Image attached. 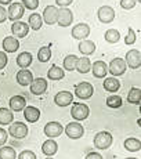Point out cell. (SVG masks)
I'll return each instance as SVG.
<instances>
[{
	"instance_id": "1",
	"label": "cell",
	"mask_w": 141,
	"mask_h": 159,
	"mask_svg": "<svg viewBox=\"0 0 141 159\" xmlns=\"http://www.w3.org/2000/svg\"><path fill=\"white\" fill-rule=\"evenodd\" d=\"M112 134L109 131H100L94 136V147L98 149H108L112 145Z\"/></svg>"
},
{
	"instance_id": "2",
	"label": "cell",
	"mask_w": 141,
	"mask_h": 159,
	"mask_svg": "<svg viewBox=\"0 0 141 159\" xmlns=\"http://www.w3.org/2000/svg\"><path fill=\"white\" fill-rule=\"evenodd\" d=\"M93 93H94V87L91 86L89 82H80V83H78L75 87V96L80 100L91 98Z\"/></svg>"
},
{
	"instance_id": "3",
	"label": "cell",
	"mask_w": 141,
	"mask_h": 159,
	"mask_svg": "<svg viewBox=\"0 0 141 159\" xmlns=\"http://www.w3.org/2000/svg\"><path fill=\"white\" fill-rule=\"evenodd\" d=\"M8 134L18 140L25 139V137L28 136V126H26L25 123H22V122H14V123H11V126L8 127Z\"/></svg>"
},
{
	"instance_id": "4",
	"label": "cell",
	"mask_w": 141,
	"mask_h": 159,
	"mask_svg": "<svg viewBox=\"0 0 141 159\" xmlns=\"http://www.w3.org/2000/svg\"><path fill=\"white\" fill-rule=\"evenodd\" d=\"M126 62H125L123 58H113V60L111 61V64H109L108 66V72L112 73L113 78H118V76H122L125 72H126Z\"/></svg>"
},
{
	"instance_id": "5",
	"label": "cell",
	"mask_w": 141,
	"mask_h": 159,
	"mask_svg": "<svg viewBox=\"0 0 141 159\" xmlns=\"http://www.w3.org/2000/svg\"><path fill=\"white\" fill-rule=\"evenodd\" d=\"M126 65H129V68L131 69H137L141 66V53L137 48H131L126 53V58H125Z\"/></svg>"
},
{
	"instance_id": "6",
	"label": "cell",
	"mask_w": 141,
	"mask_h": 159,
	"mask_svg": "<svg viewBox=\"0 0 141 159\" xmlns=\"http://www.w3.org/2000/svg\"><path fill=\"white\" fill-rule=\"evenodd\" d=\"M70 115H72V118L76 119V120H84V119H87V116L90 115V109H89V107L86 105V104L76 102L72 105Z\"/></svg>"
},
{
	"instance_id": "7",
	"label": "cell",
	"mask_w": 141,
	"mask_h": 159,
	"mask_svg": "<svg viewBox=\"0 0 141 159\" xmlns=\"http://www.w3.org/2000/svg\"><path fill=\"white\" fill-rule=\"evenodd\" d=\"M24 13H25V7L22 6V3H11L7 11V18L15 22V21H20L24 17Z\"/></svg>"
},
{
	"instance_id": "8",
	"label": "cell",
	"mask_w": 141,
	"mask_h": 159,
	"mask_svg": "<svg viewBox=\"0 0 141 159\" xmlns=\"http://www.w3.org/2000/svg\"><path fill=\"white\" fill-rule=\"evenodd\" d=\"M65 133H66V136H68L69 139L78 140V139H80V137L83 136L84 129H83V126H82L79 122H70V123L66 125Z\"/></svg>"
},
{
	"instance_id": "9",
	"label": "cell",
	"mask_w": 141,
	"mask_h": 159,
	"mask_svg": "<svg viewBox=\"0 0 141 159\" xmlns=\"http://www.w3.org/2000/svg\"><path fill=\"white\" fill-rule=\"evenodd\" d=\"M73 21V14L72 11L69 10L68 7H62L58 10V17H57V22L60 26L65 28V26H69Z\"/></svg>"
},
{
	"instance_id": "10",
	"label": "cell",
	"mask_w": 141,
	"mask_h": 159,
	"mask_svg": "<svg viewBox=\"0 0 141 159\" xmlns=\"http://www.w3.org/2000/svg\"><path fill=\"white\" fill-rule=\"evenodd\" d=\"M98 20L102 24H109L115 20V10L111 7V6H102V7L98 8Z\"/></svg>"
},
{
	"instance_id": "11",
	"label": "cell",
	"mask_w": 141,
	"mask_h": 159,
	"mask_svg": "<svg viewBox=\"0 0 141 159\" xmlns=\"http://www.w3.org/2000/svg\"><path fill=\"white\" fill-rule=\"evenodd\" d=\"M57 17H58V8L56 6H47L42 14V20L47 25H54L57 22Z\"/></svg>"
},
{
	"instance_id": "12",
	"label": "cell",
	"mask_w": 141,
	"mask_h": 159,
	"mask_svg": "<svg viewBox=\"0 0 141 159\" xmlns=\"http://www.w3.org/2000/svg\"><path fill=\"white\" fill-rule=\"evenodd\" d=\"M30 86V93L35 96H42L47 90V80L44 78H38L29 84Z\"/></svg>"
},
{
	"instance_id": "13",
	"label": "cell",
	"mask_w": 141,
	"mask_h": 159,
	"mask_svg": "<svg viewBox=\"0 0 141 159\" xmlns=\"http://www.w3.org/2000/svg\"><path fill=\"white\" fill-rule=\"evenodd\" d=\"M90 35V26L87 24H78L72 28V38L78 40H84Z\"/></svg>"
},
{
	"instance_id": "14",
	"label": "cell",
	"mask_w": 141,
	"mask_h": 159,
	"mask_svg": "<svg viewBox=\"0 0 141 159\" xmlns=\"http://www.w3.org/2000/svg\"><path fill=\"white\" fill-rule=\"evenodd\" d=\"M11 32H13L14 38H25L29 32V26L26 22H22V21H15L11 25Z\"/></svg>"
},
{
	"instance_id": "15",
	"label": "cell",
	"mask_w": 141,
	"mask_h": 159,
	"mask_svg": "<svg viewBox=\"0 0 141 159\" xmlns=\"http://www.w3.org/2000/svg\"><path fill=\"white\" fill-rule=\"evenodd\" d=\"M62 131H64V127L61 126V123H58V122H48L44 126V134L47 137H50V139L61 136Z\"/></svg>"
},
{
	"instance_id": "16",
	"label": "cell",
	"mask_w": 141,
	"mask_h": 159,
	"mask_svg": "<svg viewBox=\"0 0 141 159\" xmlns=\"http://www.w3.org/2000/svg\"><path fill=\"white\" fill-rule=\"evenodd\" d=\"M54 102H56L58 107H68L69 104L73 102V94L66 90L60 91V93H57L56 97H54Z\"/></svg>"
},
{
	"instance_id": "17",
	"label": "cell",
	"mask_w": 141,
	"mask_h": 159,
	"mask_svg": "<svg viewBox=\"0 0 141 159\" xmlns=\"http://www.w3.org/2000/svg\"><path fill=\"white\" fill-rule=\"evenodd\" d=\"M91 72H93V76L97 79H102L107 76V73H108V65H107L104 61H96V62L91 65Z\"/></svg>"
},
{
	"instance_id": "18",
	"label": "cell",
	"mask_w": 141,
	"mask_h": 159,
	"mask_svg": "<svg viewBox=\"0 0 141 159\" xmlns=\"http://www.w3.org/2000/svg\"><path fill=\"white\" fill-rule=\"evenodd\" d=\"M3 50L4 53H15V51L20 48V42H18L17 38L14 36H6L3 39Z\"/></svg>"
},
{
	"instance_id": "19",
	"label": "cell",
	"mask_w": 141,
	"mask_h": 159,
	"mask_svg": "<svg viewBox=\"0 0 141 159\" xmlns=\"http://www.w3.org/2000/svg\"><path fill=\"white\" fill-rule=\"evenodd\" d=\"M10 111H14V112H20V111H24V108L26 107V100L22 96H13L10 98Z\"/></svg>"
},
{
	"instance_id": "20",
	"label": "cell",
	"mask_w": 141,
	"mask_h": 159,
	"mask_svg": "<svg viewBox=\"0 0 141 159\" xmlns=\"http://www.w3.org/2000/svg\"><path fill=\"white\" fill-rule=\"evenodd\" d=\"M24 116H25V119L29 123H35V122H38L40 119V111L36 107L28 105L24 108Z\"/></svg>"
},
{
	"instance_id": "21",
	"label": "cell",
	"mask_w": 141,
	"mask_h": 159,
	"mask_svg": "<svg viewBox=\"0 0 141 159\" xmlns=\"http://www.w3.org/2000/svg\"><path fill=\"white\" fill-rule=\"evenodd\" d=\"M17 82L21 86H29L33 82V75L28 69H21L17 72Z\"/></svg>"
},
{
	"instance_id": "22",
	"label": "cell",
	"mask_w": 141,
	"mask_h": 159,
	"mask_svg": "<svg viewBox=\"0 0 141 159\" xmlns=\"http://www.w3.org/2000/svg\"><path fill=\"white\" fill-rule=\"evenodd\" d=\"M58 151V144L54 141L53 139H48L43 143L42 145V152L46 155V157H53L54 154Z\"/></svg>"
},
{
	"instance_id": "23",
	"label": "cell",
	"mask_w": 141,
	"mask_h": 159,
	"mask_svg": "<svg viewBox=\"0 0 141 159\" xmlns=\"http://www.w3.org/2000/svg\"><path fill=\"white\" fill-rule=\"evenodd\" d=\"M79 51L83 56H91L96 51V44H94V42L87 40V39L80 40V43H79Z\"/></svg>"
},
{
	"instance_id": "24",
	"label": "cell",
	"mask_w": 141,
	"mask_h": 159,
	"mask_svg": "<svg viewBox=\"0 0 141 159\" xmlns=\"http://www.w3.org/2000/svg\"><path fill=\"white\" fill-rule=\"evenodd\" d=\"M102 86L107 91H109V93H116V91L121 89V82L116 78H105Z\"/></svg>"
},
{
	"instance_id": "25",
	"label": "cell",
	"mask_w": 141,
	"mask_h": 159,
	"mask_svg": "<svg viewBox=\"0 0 141 159\" xmlns=\"http://www.w3.org/2000/svg\"><path fill=\"white\" fill-rule=\"evenodd\" d=\"M76 71L79 73H87L90 72L91 69V62L87 57H82V58H78V62H76Z\"/></svg>"
},
{
	"instance_id": "26",
	"label": "cell",
	"mask_w": 141,
	"mask_h": 159,
	"mask_svg": "<svg viewBox=\"0 0 141 159\" xmlns=\"http://www.w3.org/2000/svg\"><path fill=\"white\" fill-rule=\"evenodd\" d=\"M64 75H65L64 69L58 65H53L47 72V78L50 79V80H61V79L64 78Z\"/></svg>"
},
{
	"instance_id": "27",
	"label": "cell",
	"mask_w": 141,
	"mask_h": 159,
	"mask_svg": "<svg viewBox=\"0 0 141 159\" xmlns=\"http://www.w3.org/2000/svg\"><path fill=\"white\" fill-rule=\"evenodd\" d=\"M17 64H18V66H21L22 69L28 68L30 64H32V54L28 53V51H24V53L18 54Z\"/></svg>"
},
{
	"instance_id": "28",
	"label": "cell",
	"mask_w": 141,
	"mask_h": 159,
	"mask_svg": "<svg viewBox=\"0 0 141 159\" xmlns=\"http://www.w3.org/2000/svg\"><path fill=\"white\" fill-rule=\"evenodd\" d=\"M78 56H75V54H69V56H66L64 58L62 61V66L65 71H75L76 68V62H78Z\"/></svg>"
},
{
	"instance_id": "29",
	"label": "cell",
	"mask_w": 141,
	"mask_h": 159,
	"mask_svg": "<svg viewBox=\"0 0 141 159\" xmlns=\"http://www.w3.org/2000/svg\"><path fill=\"white\" fill-rule=\"evenodd\" d=\"M140 147H141V143L136 137H129V139L125 140V148H126L127 151L137 152V151H140Z\"/></svg>"
},
{
	"instance_id": "30",
	"label": "cell",
	"mask_w": 141,
	"mask_h": 159,
	"mask_svg": "<svg viewBox=\"0 0 141 159\" xmlns=\"http://www.w3.org/2000/svg\"><path fill=\"white\" fill-rule=\"evenodd\" d=\"M28 24L29 26L32 28L33 30H39L42 28V24H43V20H42V15L38 14V13H33L29 15V20H28Z\"/></svg>"
},
{
	"instance_id": "31",
	"label": "cell",
	"mask_w": 141,
	"mask_h": 159,
	"mask_svg": "<svg viewBox=\"0 0 141 159\" xmlns=\"http://www.w3.org/2000/svg\"><path fill=\"white\" fill-rule=\"evenodd\" d=\"M13 111L7 108H0V125H10L13 123Z\"/></svg>"
},
{
	"instance_id": "32",
	"label": "cell",
	"mask_w": 141,
	"mask_h": 159,
	"mask_svg": "<svg viewBox=\"0 0 141 159\" xmlns=\"http://www.w3.org/2000/svg\"><path fill=\"white\" fill-rule=\"evenodd\" d=\"M140 97H141V90L139 87H131L130 91L127 93V102L130 104H140Z\"/></svg>"
},
{
	"instance_id": "33",
	"label": "cell",
	"mask_w": 141,
	"mask_h": 159,
	"mask_svg": "<svg viewBox=\"0 0 141 159\" xmlns=\"http://www.w3.org/2000/svg\"><path fill=\"white\" fill-rule=\"evenodd\" d=\"M51 58V48L48 46H43L42 48H39L38 51V60L40 62H47Z\"/></svg>"
},
{
	"instance_id": "34",
	"label": "cell",
	"mask_w": 141,
	"mask_h": 159,
	"mask_svg": "<svg viewBox=\"0 0 141 159\" xmlns=\"http://www.w3.org/2000/svg\"><path fill=\"white\" fill-rule=\"evenodd\" d=\"M17 158V152L11 147L4 145L3 148H0V159H15Z\"/></svg>"
},
{
	"instance_id": "35",
	"label": "cell",
	"mask_w": 141,
	"mask_h": 159,
	"mask_svg": "<svg viewBox=\"0 0 141 159\" xmlns=\"http://www.w3.org/2000/svg\"><path fill=\"white\" fill-rule=\"evenodd\" d=\"M104 38H105V40L108 43H118L119 39H121V33L116 29H108L105 32V35H104Z\"/></svg>"
},
{
	"instance_id": "36",
	"label": "cell",
	"mask_w": 141,
	"mask_h": 159,
	"mask_svg": "<svg viewBox=\"0 0 141 159\" xmlns=\"http://www.w3.org/2000/svg\"><path fill=\"white\" fill-rule=\"evenodd\" d=\"M107 105L109 108H121L122 107V97L121 96H116V94H112L107 98Z\"/></svg>"
},
{
	"instance_id": "37",
	"label": "cell",
	"mask_w": 141,
	"mask_h": 159,
	"mask_svg": "<svg viewBox=\"0 0 141 159\" xmlns=\"http://www.w3.org/2000/svg\"><path fill=\"white\" fill-rule=\"evenodd\" d=\"M125 43L127 46H131L136 43V32H134L133 28H129L127 29V36L125 38Z\"/></svg>"
},
{
	"instance_id": "38",
	"label": "cell",
	"mask_w": 141,
	"mask_h": 159,
	"mask_svg": "<svg viewBox=\"0 0 141 159\" xmlns=\"http://www.w3.org/2000/svg\"><path fill=\"white\" fill-rule=\"evenodd\" d=\"M22 6L28 10H36L39 7V0H22Z\"/></svg>"
},
{
	"instance_id": "39",
	"label": "cell",
	"mask_w": 141,
	"mask_h": 159,
	"mask_svg": "<svg viewBox=\"0 0 141 159\" xmlns=\"http://www.w3.org/2000/svg\"><path fill=\"white\" fill-rule=\"evenodd\" d=\"M18 159H38V158H36V154L33 151L25 149V151H22L18 155Z\"/></svg>"
},
{
	"instance_id": "40",
	"label": "cell",
	"mask_w": 141,
	"mask_h": 159,
	"mask_svg": "<svg viewBox=\"0 0 141 159\" xmlns=\"http://www.w3.org/2000/svg\"><path fill=\"white\" fill-rule=\"evenodd\" d=\"M137 0H121V7L125 10H131V8L136 6Z\"/></svg>"
},
{
	"instance_id": "41",
	"label": "cell",
	"mask_w": 141,
	"mask_h": 159,
	"mask_svg": "<svg viewBox=\"0 0 141 159\" xmlns=\"http://www.w3.org/2000/svg\"><path fill=\"white\" fill-rule=\"evenodd\" d=\"M7 62H8L7 54H6L4 51H0V71H2V69L7 65Z\"/></svg>"
},
{
	"instance_id": "42",
	"label": "cell",
	"mask_w": 141,
	"mask_h": 159,
	"mask_svg": "<svg viewBox=\"0 0 141 159\" xmlns=\"http://www.w3.org/2000/svg\"><path fill=\"white\" fill-rule=\"evenodd\" d=\"M7 139H8V134H7V131H6L4 129H2L0 127V147H3L6 144V141H7Z\"/></svg>"
},
{
	"instance_id": "43",
	"label": "cell",
	"mask_w": 141,
	"mask_h": 159,
	"mask_svg": "<svg viewBox=\"0 0 141 159\" xmlns=\"http://www.w3.org/2000/svg\"><path fill=\"white\" fill-rule=\"evenodd\" d=\"M6 20H7V11L3 6H0V24H3Z\"/></svg>"
},
{
	"instance_id": "44",
	"label": "cell",
	"mask_w": 141,
	"mask_h": 159,
	"mask_svg": "<svg viewBox=\"0 0 141 159\" xmlns=\"http://www.w3.org/2000/svg\"><path fill=\"white\" fill-rule=\"evenodd\" d=\"M73 0H56V4L60 7H68L69 4H72Z\"/></svg>"
},
{
	"instance_id": "45",
	"label": "cell",
	"mask_w": 141,
	"mask_h": 159,
	"mask_svg": "<svg viewBox=\"0 0 141 159\" xmlns=\"http://www.w3.org/2000/svg\"><path fill=\"white\" fill-rule=\"evenodd\" d=\"M86 159H102V157L98 152H90V154L86 155Z\"/></svg>"
},
{
	"instance_id": "46",
	"label": "cell",
	"mask_w": 141,
	"mask_h": 159,
	"mask_svg": "<svg viewBox=\"0 0 141 159\" xmlns=\"http://www.w3.org/2000/svg\"><path fill=\"white\" fill-rule=\"evenodd\" d=\"M13 3V0H0V4L4 6V4H11Z\"/></svg>"
},
{
	"instance_id": "47",
	"label": "cell",
	"mask_w": 141,
	"mask_h": 159,
	"mask_svg": "<svg viewBox=\"0 0 141 159\" xmlns=\"http://www.w3.org/2000/svg\"><path fill=\"white\" fill-rule=\"evenodd\" d=\"M126 159H137V158H126Z\"/></svg>"
},
{
	"instance_id": "48",
	"label": "cell",
	"mask_w": 141,
	"mask_h": 159,
	"mask_svg": "<svg viewBox=\"0 0 141 159\" xmlns=\"http://www.w3.org/2000/svg\"><path fill=\"white\" fill-rule=\"evenodd\" d=\"M46 159H51V157H47V158H46Z\"/></svg>"
}]
</instances>
